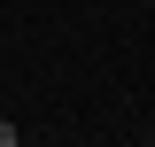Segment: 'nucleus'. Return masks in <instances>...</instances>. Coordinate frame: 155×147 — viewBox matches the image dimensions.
Masks as SVG:
<instances>
[{
	"label": "nucleus",
	"instance_id": "1",
	"mask_svg": "<svg viewBox=\"0 0 155 147\" xmlns=\"http://www.w3.org/2000/svg\"><path fill=\"white\" fill-rule=\"evenodd\" d=\"M0 147H16V124H0Z\"/></svg>",
	"mask_w": 155,
	"mask_h": 147
}]
</instances>
